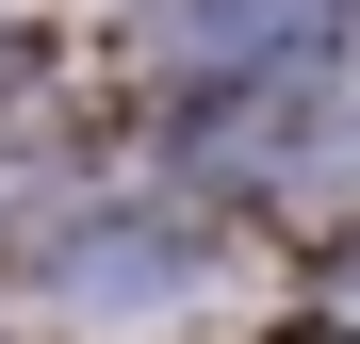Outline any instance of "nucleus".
Instances as JSON below:
<instances>
[{"label": "nucleus", "instance_id": "nucleus-1", "mask_svg": "<svg viewBox=\"0 0 360 344\" xmlns=\"http://www.w3.org/2000/svg\"><path fill=\"white\" fill-rule=\"evenodd\" d=\"M328 17H344V0H180V66H197V82H278V66H311V49H328Z\"/></svg>", "mask_w": 360, "mask_h": 344}, {"label": "nucleus", "instance_id": "nucleus-2", "mask_svg": "<svg viewBox=\"0 0 360 344\" xmlns=\"http://www.w3.org/2000/svg\"><path fill=\"white\" fill-rule=\"evenodd\" d=\"M164 279H180L164 229H131V246H115V229H98V246H66V295H82V312H98V295H164Z\"/></svg>", "mask_w": 360, "mask_h": 344}, {"label": "nucleus", "instance_id": "nucleus-3", "mask_svg": "<svg viewBox=\"0 0 360 344\" xmlns=\"http://www.w3.org/2000/svg\"><path fill=\"white\" fill-rule=\"evenodd\" d=\"M344 328H360V246H344Z\"/></svg>", "mask_w": 360, "mask_h": 344}]
</instances>
